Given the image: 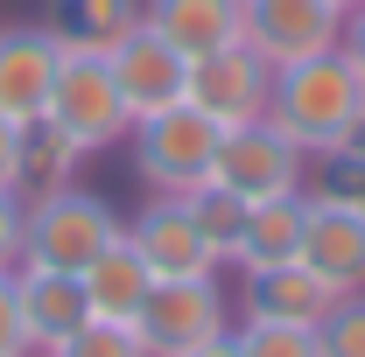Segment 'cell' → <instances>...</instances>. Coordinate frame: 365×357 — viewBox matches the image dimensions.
Segmentation results:
<instances>
[{
	"mask_svg": "<svg viewBox=\"0 0 365 357\" xmlns=\"http://www.w3.org/2000/svg\"><path fill=\"white\" fill-rule=\"evenodd\" d=\"M267 119L295 140L309 161H317V154H337V147H351V134H359V119H365V85H359V70H351L337 49L302 56V63L274 70Z\"/></svg>",
	"mask_w": 365,
	"mask_h": 357,
	"instance_id": "1",
	"label": "cell"
},
{
	"mask_svg": "<svg viewBox=\"0 0 365 357\" xmlns=\"http://www.w3.org/2000/svg\"><path fill=\"white\" fill-rule=\"evenodd\" d=\"M127 231V218L98 196V189H36L29 196V224H21V267H49V273H85L113 238Z\"/></svg>",
	"mask_w": 365,
	"mask_h": 357,
	"instance_id": "2",
	"label": "cell"
},
{
	"mask_svg": "<svg viewBox=\"0 0 365 357\" xmlns=\"http://www.w3.org/2000/svg\"><path fill=\"white\" fill-rule=\"evenodd\" d=\"M218 119L197 112L190 98L169 105V112H148L127 127V147H134V176L148 182V196H190L211 182V161H218Z\"/></svg>",
	"mask_w": 365,
	"mask_h": 357,
	"instance_id": "3",
	"label": "cell"
},
{
	"mask_svg": "<svg viewBox=\"0 0 365 357\" xmlns=\"http://www.w3.org/2000/svg\"><path fill=\"white\" fill-rule=\"evenodd\" d=\"M43 119H49L63 140H78L85 154H106V147H120V140H127L134 112L120 105V85H113V70H106V49H63Z\"/></svg>",
	"mask_w": 365,
	"mask_h": 357,
	"instance_id": "4",
	"label": "cell"
},
{
	"mask_svg": "<svg viewBox=\"0 0 365 357\" xmlns=\"http://www.w3.org/2000/svg\"><path fill=\"white\" fill-rule=\"evenodd\" d=\"M232 322H239L232 294L218 287V273H204V280H155L134 329L148 343V357H190L204 343H218V336H232Z\"/></svg>",
	"mask_w": 365,
	"mask_h": 357,
	"instance_id": "5",
	"label": "cell"
},
{
	"mask_svg": "<svg viewBox=\"0 0 365 357\" xmlns=\"http://www.w3.org/2000/svg\"><path fill=\"white\" fill-rule=\"evenodd\" d=\"M211 182H225L232 196L260 203V196H295L309 182V154L274 127L267 112L246 119V127H225L218 134V161H211Z\"/></svg>",
	"mask_w": 365,
	"mask_h": 357,
	"instance_id": "6",
	"label": "cell"
},
{
	"mask_svg": "<svg viewBox=\"0 0 365 357\" xmlns=\"http://www.w3.org/2000/svg\"><path fill=\"white\" fill-rule=\"evenodd\" d=\"M337 36H344V14L330 0H246V21H239V43L267 70L323 56V49H337Z\"/></svg>",
	"mask_w": 365,
	"mask_h": 357,
	"instance_id": "7",
	"label": "cell"
},
{
	"mask_svg": "<svg viewBox=\"0 0 365 357\" xmlns=\"http://www.w3.org/2000/svg\"><path fill=\"white\" fill-rule=\"evenodd\" d=\"M127 238H134V252L148 260L155 280H204V273H225L218 252H211V238H204V224H197V211H190V196H148L134 218H127Z\"/></svg>",
	"mask_w": 365,
	"mask_h": 357,
	"instance_id": "8",
	"label": "cell"
},
{
	"mask_svg": "<svg viewBox=\"0 0 365 357\" xmlns=\"http://www.w3.org/2000/svg\"><path fill=\"white\" fill-rule=\"evenodd\" d=\"M106 70H113V85H120V105L148 119V112H169L182 105V91H190V56L176 43H162L148 21H134L120 43L106 49Z\"/></svg>",
	"mask_w": 365,
	"mask_h": 357,
	"instance_id": "9",
	"label": "cell"
},
{
	"mask_svg": "<svg viewBox=\"0 0 365 357\" xmlns=\"http://www.w3.org/2000/svg\"><path fill=\"white\" fill-rule=\"evenodd\" d=\"M267 91H274V70L246 43H225V49H211V56L190 63V91L182 98L197 112H211L218 127H246V119L267 112Z\"/></svg>",
	"mask_w": 365,
	"mask_h": 357,
	"instance_id": "10",
	"label": "cell"
},
{
	"mask_svg": "<svg viewBox=\"0 0 365 357\" xmlns=\"http://www.w3.org/2000/svg\"><path fill=\"white\" fill-rule=\"evenodd\" d=\"M330 287L302 260L288 267H239V294H232V315L239 322H288V329H317L330 315Z\"/></svg>",
	"mask_w": 365,
	"mask_h": 357,
	"instance_id": "11",
	"label": "cell"
},
{
	"mask_svg": "<svg viewBox=\"0 0 365 357\" xmlns=\"http://www.w3.org/2000/svg\"><path fill=\"white\" fill-rule=\"evenodd\" d=\"M56 63H63V49H56V36L43 21L0 28V112L36 127L43 105H49V85H56Z\"/></svg>",
	"mask_w": 365,
	"mask_h": 357,
	"instance_id": "12",
	"label": "cell"
},
{
	"mask_svg": "<svg viewBox=\"0 0 365 357\" xmlns=\"http://www.w3.org/2000/svg\"><path fill=\"white\" fill-rule=\"evenodd\" d=\"M302 267L317 273L330 294H365V211L359 203H323V196H309Z\"/></svg>",
	"mask_w": 365,
	"mask_h": 357,
	"instance_id": "13",
	"label": "cell"
},
{
	"mask_svg": "<svg viewBox=\"0 0 365 357\" xmlns=\"http://www.w3.org/2000/svg\"><path fill=\"white\" fill-rule=\"evenodd\" d=\"M14 302H21V329H29V351L49 357L56 343H71L91 322L85 280L78 273H49V267H14Z\"/></svg>",
	"mask_w": 365,
	"mask_h": 357,
	"instance_id": "14",
	"label": "cell"
},
{
	"mask_svg": "<svg viewBox=\"0 0 365 357\" xmlns=\"http://www.w3.org/2000/svg\"><path fill=\"white\" fill-rule=\"evenodd\" d=\"M78 280H85L91 322H140L148 294H155V273H148V260L134 252V238H127V231H120V238H113V245H106Z\"/></svg>",
	"mask_w": 365,
	"mask_h": 357,
	"instance_id": "15",
	"label": "cell"
},
{
	"mask_svg": "<svg viewBox=\"0 0 365 357\" xmlns=\"http://www.w3.org/2000/svg\"><path fill=\"white\" fill-rule=\"evenodd\" d=\"M162 43H176L190 63L211 56V49L239 43V21H246V0H148L140 14Z\"/></svg>",
	"mask_w": 365,
	"mask_h": 357,
	"instance_id": "16",
	"label": "cell"
},
{
	"mask_svg": "<svg viewBox=\"0 0 365 357\" xmlns=\"http://www.w3.org/2000/svg\"><path fill=\"white\" fill-rule=\"evenodd\" d=\"M302 231H309V196L302 189L246 203V231H239L232 267H288V260H302Z\"/></svg>",
	"mask_w": 365,
	"mask_h": 357,
	"instance_id": "17",
	"label": "cell"
},
{
	"mask_svg": "<svg viewBox=\"0 0 365 357\" xmlns=\"http://www.w3.org/2000/svg\"><path fill=\"white\" fill-rule=\"evenodd\" d=\"M148 14V0H43V28L56 49H113Z\"/></svg>",
	"mask_w": 365,
	"mask_h": 357,
	"instance_id": "18",
	"label": "cell"
},
{
	"mask_svg": "<svg viewBox=\"0 0 365 357\" xmlns=\"http://www.w3.org/2000/svg\"><path fill=\"white\" fill-rule=\"evenodd\" d=\"M78 161H85V147H78V140H63L56 127H49V119L21 127V196L78 182Z\"/></svg>",
	"mask_w": 365,
	"mask_h": 357,
	"instance_id": "19",
	"label": "cell"
},
{
	"mask_svg": "<svg viewBox=\"0 0 365 357\" xmlns=\"http://www.w3.org/2000/svg\"><path fill=\"white\" fill-rule=\"evenodd\" d=\"M190 211H197V224H204V238H211L218 267H232L239 231H246V196H232L225 182H204V189H190Z\"/></svg>",
	"mask_w": 365,
	"mask_h": 357,
	"instance_id": "20",
	"label": "cell"
},
{
	"mask_svg": "<svg viewBox=\"0 0 365 357\" xmlns=\"http://www.w3.org/2000/svg\"><path fill=\"white\" fill-rule=\"evenodd\" d=\"M239 357H323L317 329H288V322H232Z\"/></svg>",
	"mask_w": 365,
	"mask_h": 357,
	"instance_id": "21",
	"label": "cell"
},
{
	"mask_svg": "<svg viewBox=\"0 0 365 357\" xmlns=\"http://www.w3.org/2000/svg\"><path fill=\"white\" fill-rule=\"evenodd\" d=\"M317 351L323 357H365V294H337L330 315L317 322Z\"/></svg>",
	"mask_w": 365,
	"mask_h": 357,
	"instance_id": "22",
	"label": "cell"
},
{
	"mask_svg": "<svg viewBox=\"0 0 365 357\" xmlns=\"http://www.w3.org/2000/svg\"><path fill=\"white\" fill-rule=\"evenodd\" d=\"M49 357H148V343H140L134 322H85L71 343H56Z\"/></svg>",
	"mask_w": 365,
	"mask_h": 357,
	"instance_id": "23",
	"label": "cell"
},
{
	"mask_svg": "<svg viewBox=\"0 0 365 357\" xmlns=\"http://www.w3.org/2000/svg\"><path fill=\"white\" fill-rule=\"evenodd\" d=\"M21 224H29V196L21 189H0V273L21 267Z\"/></svg>",
	"mask_w": 365,
	"mask_h": 357,
	"instance_id": "24",
	"label": "cell"
},
{
	"mask_svg": "<svg viewBox=\"0 0 365 357\" xmlns=\"http://www.w3.org/2000/svg\"><path fill=\"white\" fill-rule=\"evenodd\" d=\"M0 357H36L21 329V302H14V273H0Z\"/></svg>",
	"mask_w": 365,
	"mask_h": 357,
	"instance_id": "25",
	"label": "cell"
},
{
	"mask_svg": "<svg viewBox=\"0 0 365 357\" xmlns=\"http://www.w3.org/2000/svg\"><path fill=\"white\" fill-rule=\"evenodd\" d=\"M0 189H21V119L0 112Z\"/></svg>",
	"mask_w": 365,
	"mask_h": 357,
	"instance_id": "26",
	"label": "cell"
},
{
	"mask_svg": "<svg viewBox=\"0 0 365 357\" xmlns=\"http://www.w3.org/2000/svg\"><path fill=\"white\" fill-rule=\"evenodd\" d=\"M337 56H344V63L359 70V85H365V0L351 7V14H344V36H337Z\"/></svg>",
	"mask_w": 365,
	"mask_h": 357,
	"instance_id": "27",
	"label": "cell"
},
{
	"mask_svg": "<svg viewBox=\"0 0 365 357\" xmlns=\"http://www.w3.org/2000/svg\"><path fill=\"white\" fill-rule=\"evenodd\" d=\"M190 357H239V343H232V336H218V343H204V351H190Z\"/></svg>",
	"mask_w": 365,
	"mask_h": 357,
	"instance_id": "28",
	"label": "cell"
},
{
	"mask_svg": "<svg viewBox=\"0 0 365 357\" xmlns=\"http://www.w3.org/2000/svg\"><path fill=\"white\" fill-rule=\"evenodd\" d=\"M351 154H359V161H365V119H359V134H351Z\"/></svg>",
	"mask_w": 365,
	"mask_h": 357,
	"instance_id": "29",
	"label": "cell"
},
{
	"mask_svg": "<svg viewBox=\"0 0 365 357\" xmlns=\"http://www.w3.org/2000/svg\"><path fill=\"white\" fill-rule=\"evenodd\" d=\"M330 7H337V14H351V7H359V0H330Z\"/></svg>",
	"mask_w": 365,
	"mask_h": 357,
	"instance_id": "30",
	"label": "cell"
}]
</instances>
